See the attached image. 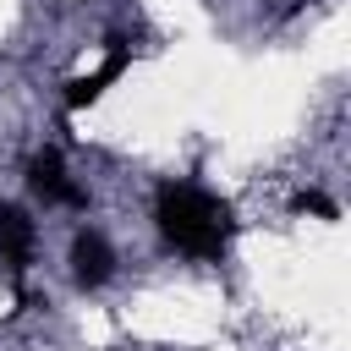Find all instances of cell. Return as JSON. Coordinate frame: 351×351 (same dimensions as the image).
I'll list each match as a JSON object with an SVG mask.
<instances>
[{"mask_svg":"<svg viewBox=\"0 0 351 351\" xmlns=\"http://www.w3.org/2000/svg\"><path fill=\"white\" fill-rule=\"evenodd\" d=\"M154 219H159V236L186 258H219L230 241V208L197 192L192 181H165L154 197Z\"/></svg>","mask_w":351,"mask_h":351,"instance_id":"cell-1","label":"cell"},{"mask_svg":"<svg viewBox=\"0 0 351 351\" xmlns=\"http://www.w3.org/2000/svg\"><path fill=\"white\" fill-rule=\"evenodd\" d=\"M291 208H296V214H324V219H335V214H340V208H335V197H324V192H296V197H291Z\"/></svg>","mask_w":351,"mask_h":351,"instance_id":"cell-6","label":"cell"},{"mask_svg":"<svg viewBox=\"0 0 351 351\" xmlns=\"http://www.w3.org/2000/svg\"><path fill=\"white\" fill-rule=\"evenodd\" d=\"M126 60H132V55H126V44H110V55H104V66H99V71H88V77H71V82H66V110L93 104V99H99V93L126 71Z\"/></svg>","mask_w":351,"mask_h":351,"instance_id":"cell-4","label":"cell"},{"mask_svg":"<svg viewBox=\"0 0 351 351\" xmlns=\"http://www.w3.org/2000/svg\"><path fill=\"white\" fill-rule=\"evenodd\" d=\"M27 181H33V192H38L44 203H66V208H82V203H88V197H82V186L66 176L60 154H38V159H33V170H27Z\"/></svg>","mask_w":351,"mask_h":351,"instance_id":"cell-3","label":"cell"},{"mask_svg":"<svg viewBox=\"0 0 351 351\" xmlns=\"http://www.w3.org/2000/svg\"><path fill=\"white\" fill-rule=\"evenodd\" d=\"M71 274H77V285H88V291L115 274V252H110V241H104L99 230H77V241H71Z\"/></svg>","mask_w":351,"mask_h":351,"instance_id":"cell-2","label":"cell"},{"mask_svg":"<svg viewBox=\"0 0 351 351\" xmlns=\"http://www.w3.org/2000/svg\"><path fill=\"white\" fill-rule=\"evenodd\" d=\"M0 258L11 263V274H22L33 258V219L16 203H0Z\"/></svg>","mask_w":351,"mask_h":351,"instance_id":"cell-5","label":"cell"}]
</instances>
